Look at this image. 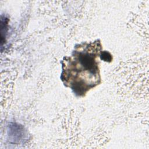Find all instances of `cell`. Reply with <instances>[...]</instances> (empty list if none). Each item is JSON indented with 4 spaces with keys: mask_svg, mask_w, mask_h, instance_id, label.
<instances>
[{
    "mask_svg": "<svg viewBox=\"0 0 149 149\" xmlns=\"http://www.w3.org/2000/svg\"><path fill=\"white\" fill-rule=\"evenodd\" d=\"M100 40L77 45L72 55L63 58L61 79L77 96L84 95L101 81L98 58L101 52Z\"/></svg>",
    "mask_w": 149,
    "mask_h": 149,
    "instance_id": "cell-1",
    "label": "cell"
}]
</instances>
